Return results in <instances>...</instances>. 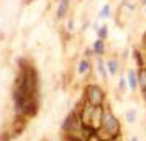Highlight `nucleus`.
Masks as SVG:
<instances>
[{
    "instance_id": "obj_13",
    "label": "nucleus",
    "mask_w": 146,
    "mask_h": 141,
    "mask_svg": "<svg viewBox=\"0 0 146 141\" xmlns=\"http://www.w3.org/2000/svg\"><path fill=\"white\" fill-rule=\"evenodd\" d=\"M135 59H136V64L139 67H145V59H143V54L139 51H135Z\"/></svg>"
},
{
    "instance_id": "obj_5",
    "label": "nucleus",
    "mask_w": 146,
    "mask_h": 141,
    "mask_svg": "<svg viewBox=\"0 0 146 141\" xmlns=\"http://www.w3.org/2000/svg\"><path fill=\"white\" fill-rule=\"evenodd\" d=\"M126 82H128V87H130L131 92H135V90L139 87L138 85V72H136L135 69H130V71H128V74H126Z\"/></svg>"
},
{
    "instance_id": "obj_2",
    "label": "nucleus",
    "mask_w": 146,
    "mask_h": 141,
    "mask_svg": "<svg viewBox=\"0 0 146 141\" xmlns=\"http://www.w3.org/2000/svg\"><path fill=\"white\" fill-rule=\"evenodd\" d=\"M99 136L104 140H113V138H120L121 136V123L117 118V115H113L110 108H105V115H104V121L99 130Z\"/></svg>"
},
{
    "instance_id": "obj_18",
    "label": "nucleus",
    "mask_w": 146,
    "mask_h": 141,
    "mask_svg": "<svg viewBox=\"0 0 146 141\" xmlns=\"http://www.w3.org/2000/svg\"><path fill=\"white\" fill-rule=\"evenodd\" d=\"M130 141H139V140L136 138V136H131V138H130Z\"/></svg>"
},
{
    "instance_id": "obj_17",
    "label": "nucleus",
    "mask_w": 146,
    "mask_h": 141,
    "mask_svg": "<svg viewBox=\"0 0 146 141\" xmlns=\"http://www.w3.org/2000/svg\"><path fill=\"white\" fill-rule=\"evenodd\" d=\"M143 46L146 48V33H145V36H143Z\"/></svg>"
},
{
    "instance_id": "obj_19",
    "label": "nucleus",
    "mask_w": 146,
    "mask_h": 141,
    "mask_svg": "<svg viewBox=\"0 0 146 141\" xmlns=\"http://www.w3.org/2000/svg\"><path fill=\"white\" fill-rule=\"evenodd\" d=\"M141 2H143V5H146V0H141Z\"/></svg>"
},
{
    "instance_id": "obj_10",
    "label": "nucleus",
    "mask_w": 146,
    "mask_h": 141,
    "mask_svg": "<svg viewBox=\"0 0 146 141\" xmlns=\"http://www.w3.org/2000/svg\"><path fill=\"white\" fill-rule=\"evenodd\" d=\"M97 67H99V72H100V75L104 77V79H107V75H108V69H107V64H104L102 61H97Z\"/></svg>"
},
{
    "instance_id": "obj_11",
    "label": "nucleus",
    "mask_w": 146,
    "mask_h": 141,
    "mask_svg": "<svg viewBox=\"0 0 146 141\" xmlns=\"http://www.w3.org/2000/svg\"><path fill=\"white\" fill-rule=\"evenodd\" d=\"M66 10H67V0H61L59 8H58V18H62L64 13H66Z\"/></svg>"
},
{
    "instance_id": "obj_6",
    "label": "nucleus",
    "mask_w": 146,
    "mask_h": 141,
    "mask_svg": "<svg viewBox=\"0 0 146 141\" xmlns=\"http://www.w3.org/2000/svg\"><path fill=\"white\" fill-rule=\"evenodd\" d=\"M138 85L141 87V90H146V66L139 67L138 71Z\"/></svg>"
},
{
    "instance_id": "obj_3",
    "label": "nucleus",
    "mask_w": 146,
    "mask_h": 141,
    "mask_svg": "<svg viewBox=\"0 0 146 141\" xmlns=\"http://www.w3.org/2000/svg\"><path fill=\"white\" fill-rule=\"evenodd\" d=\"M107 99V92L104 89L97 85V84H87L84 89V99L82 100L87 102L92 107H104Z\"/></svg>"
},
{
    "instance_id": "obj_4",
    "label": "nucleus",
    "mask_w": 146,
    "mask_h": 141,
    "mask_svg": "<svg viewBox=\"0 0 146 141\" xmlns=\"http://www.w3.org/2000/svg\"><path fill=\"white\" fill-rule=\"evenodd\" d=\"M105 105L104 107H95L94 108V113H92V120H90V126L92 130H95L99 133L100 126H102V121H104V115H105Z\"/></svg>"
},
{
    "instance_id": "obj_15",
    "label": "nucleus",
    "mask_w": 146,
    "mask_h": 141,
    "mask_svg": "<svg viewBox=\"0 0 146 141\" xmlns=\"http://www.w3.org/2000/svg\"><path fill=\"white\" fill-rule=\"evenodd\" d=\"M108 15H110V5H105V7L100 10V15H99V17H100V18H107Z\"/></svg>"
},
{
    "instance_id": "obj_7",
    "label": "nucleus",
    "mask_w": 146,
    "mask_h": 141,
    "mask_svg": "<svg viewBox=\"0 0 146 141\" xmlns=\"http://www.w3.org/2000/svg\"><path fill=\"white\" fill-rule=\"evenodd\" d=\"M92 51L95 54H104L105 53V40H97L95 43H94V46H92Z\"/></svg>"
},
{
    "instance_id": "obj_14",
    "label": "nucleus",
    "mask_w": 146,
    "mask_h": 141,
    "mask_svg": "<svg viewBox=\"0 0 146 141\" xmlns=\"http://www.w3.org/2000/svg\"><path fill=\"white\" fill-rule=\"evenodd\" d=\"M125 118H126L128 123H133V121L136 120V112H135V110H128L126 115H125Z\"/></svg>"
},
{
    "instance_id": "obj_8",
    "label": "nucleus",
    "mask_w": 146,
    "mask_h": 141,
    "mask_svg": "<svg viewBox=\"0 0 146 141\" xmlns=\"http://www.w3.org/2000/svg\"><path fill=\"white\" fill-rule=\"evenodd\" d=\"M107 69H108V72H110V74H117V72H118V69H120L118 61H117V59H110L108 62H107Z\"/></svg>"
},
{
    "instance_id": "obj_16",
    "label": "nucleus",
    "mask_w": 146,
    "mask_h": 141,
    "mask_svg": "<svg viewBox=\"0 0 146 141\" xmlns=\"http://www.w3.org/2000/svg\"><path fill=\"white\" fill-rule=\"evenodd\" d=\"M126 84H128V82H126V79H120V82H118V89H120V90H123V89L126 87Z\"/></svg>"
},
{
    "instance_id": "obj_1",
    "label": "nucleus",
    "mask_w": 146,
    "mask_h": 141,
    "mask_svg": "<svg viewBox=\"0 0 146 141\" xmlns=\"http://www.w3.org/2000/svg\"><path fill=\"white\" fill-rule=\"evenodd\" d=\"M13 112L17 117L33 118L40 110V75L27 59L18 61V74L13 82Z\"/></svg>"
},
{
    "instance_id": "obj_9",
    "label": "nucleus",
    "mask_w": 146,
    "mask_h": 141,
    "mask_svg": "<svg viewBox=\"0 0 146 141\" xmlns=\"http://www.w3.org/2000/svg\"><path fill=\"white\" fill-rule=\"evenodd\" d=\"M89 69H90V62H89L87 59H82V61L79 62V67H77V72H79V74H86V72L89 71Z\"/></svg>"
},
{
    "instance_id": "obj_12",
    "label": "nucleus",
    "mask_w": 146,
    "mask_h": 141,
    "mask_svg": "<svg viewBox=\"0 0 146 141\" xmlns=\"http://www.w3.org/2000/svg\"><path fill=\"white\" fill-rule=\"evenodd\" d=\"M97 34H99V40H105L107 34H108V28L104 25V26H100L99 30H97Z\"/></svg>"
},
{
    "instance_id": "obj_20",
    "label": "nucleus",
    "mask_w": 146,
    "mask_h": 141,
    "mask_svg": "<svg viewBox=\"0 0 146 141\" xmlns=\"http://www.w3.org/2000/svg\"><path fill=\"white\" fill-rule=\"evenodd\" d=\"M145 12H146V8H145Z\"/></svg>"
}]
</instances>
